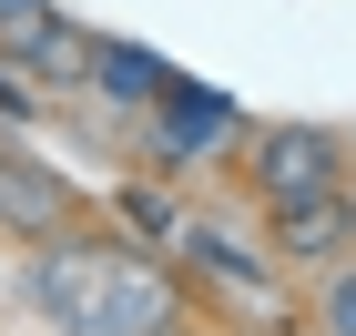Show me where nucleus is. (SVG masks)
Returning <instances> with one entry per match:
<instances>
[{
  "label": "nucleus",
  "instance_id": "nucleus-2",
  "mask_svg": "<svg viewBox=\"0 0 356 336\" xmlns=\"http://www.w3.org/2000/svg\"><path fill=\"white\" fill-rule=\"evenodd\" d=\"M173 316H184V296H173L153 265H133V255H102V265H92L82 316H72V336H173Z\"/></svg>",
  "mask_w": 356,
  "mask_h": 336
},
{
  "label": "nucleus",
  "instance_id": "nucleus-5",
  "mask_svg": "<svg viewBox=\"0 0 356 336\" xmlns=\"http://www.w3.org/2000/svg\"><path fill=\"white\" fill-rule=\"evenodd\" d=\"M346 245H356V194L346 184L275 204V255H285V265H346Z\"/></svg>",
  "mask_w": 356,
  "mask_h": 336
},
{
  "label": "nucleus",
  "instance_id": "nucleus-3",
  "mask_svg": "<svg viewBox=\"0 0 356 336\" xmlns=\"http://www.w3.org/2000/svg\"><path fill=\"white\" fill-rule=\"evenodd\" d=\"M224 153H234V102L193 92V82H163V102H153V163L193 173V163H224Z\"/></svg>",
  "mask_w": 356,
  "mask_h": 336
},
{
  "label": "nucleus",
  "instance_id": "nucleus-8",
  "mask_svg": "<svg viewBox=\"0 0 356 336\" xmlns=\"http://www.w3.org/2000/svg\"><path fill=\"white\" fill-rule=\"evenodd\" d=\"M41 21H51L41 0H0V51H21V41H31V31H41Z\"/></svg>",
  "mask_w": 356,
  "mask_h": 336
},
{
  "label": "nucleus",
  "instance_id": "nucleus-6",
  "mask_svg": "<svg viewBox=\"0 0 356 336\" xmlns=\"http://www.w3.org/2000/svg\"><path fill=\"white\" fill-rule=\"evenodd\" d=\"M92 92H112V102H163V82H173V61H153V51H133V41H92Z\"/></svg>",
  "mask_w": 356,
  "mask_h": 336
},
{
  "label": "nucleus",
  "instance_id": "nucleus-7",
  "mask_svg": "<svg viewBox=\"0 0 356 336\" xmlns=\"http://www.w3.org/2000/svg\"><path fill=\"white\" fill-rule=\"evenodd\" d=\"M326 336H356V255L326 265Z\"/></svg>",
  "mask_w": 356,
  "mask_h": 336
},
{
  "label": "nucleus",
  "instance_id": "nucleus-4",
  "mask_svg": "<svg viewBox=\"0 0 356 336\" xmlns=\"http://www.w3.org/2000/svg\"><path fill=\"white\" fill-rule=\"evenodd\" d=\"M72 224H82V204H72V184H61L51 163H31V153H0V234L61 245Z\"/></svg>",
  "mask_w": 356,
  "mask_h": 336
},
{
  "label": "nucleus",
  "instance_id": "nucleus-1",
  "mask_svg": "<svg viewBox=\"0 0 356 336\" xmlns=\"http://www.w3.org/2000/svg\"><path fill=\"white\" fill-rule=\"evenodd\" d=\"M245 184L265 204H296V194H336L346 184V143L326 122H275V133L245 143Z\"/></svg>",
  "mask_w": 356,
  "mask_h": 336
}]
</instances>
